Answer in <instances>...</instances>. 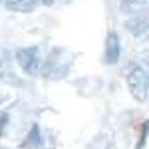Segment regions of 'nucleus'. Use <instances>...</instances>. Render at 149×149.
Listing matches in <instances>:
<instances>
[{"label":"nucleus","instance_id":"f257e3e1","mask_svg":"<svg viewBox=\"0 0 149 149\" xmlns=\"http://www.w3.org/2000/svg\"><path fill=\"white\" fill-rule=\"evenodd\" d=\"M127 88L133 95V100L137 102H147V92H149V78L147 70L141 66H133L127 72Z\"/></svg>","mask_w":149,"mask_h":149},{"label":"nucleus","instance_id":"f03ea898","mask_svg":"<svg viewBox=\"0 0 149 149\" xmlns=\"http://www.w3.org/2000/svg\"><path fill=\"white\" fill-rule=\"evenodd\" d=\"M16 60L18 66L24 70V74L28 76H36L38 68H40V58H38V48H22L16 52Z\"/></svg>","mask_w":149,"mask_h":149},{"label":"nucleus","instance_id":"7ed1b4c3","mask_svg":"<svg viewBox=\"0 0 149 149\" xmlns=\"http://www.w3.org/2000/svg\"><path fill=\"white\" fill-rule=\"evenodd\" d=\"M54 0H6V8L14 12H32L38 6H50Z\"/></svg>","mask_w":149,"mask_h":149},{"label":"nucleus","instance_id":"20e7f679","mask_svg":"<svg viewBox=\"0 0 149 149\" xmlns=\"http://www.w3.org/2000/svg\"><path fill=\"white\" fill-rule=\"evenodd\" d=\"M119 56H121L119 38H117L115 32H109L107 34V40H105V62L107 64H117L119 62Z\"/></svg>","mask_w":149,"mask_h":149},{"label":"nucleus","instance_id":"39448f33","mask_svg":"<svg viewBox=\"0 0 149 149\" xmlns=\"http://www.w3.org/2000/svg\"><path fill=\"white\" fill-rule=\"evenodd\" d=\"M42 145V139H40V129H38V125L32 127V131L28 133V137H26V141L22 143V147H40Z\"/></svg>","mask_w":149,"mask_h":149},{"label":"nucleus","instance_id":"423d86ee","mask_svg":"<svg viewBox=\"0 0 149 149\" xmlns=\"http://www.w3.org/2000/svg\"><path fill=\"white\" fill-rule=\"evenodd\" d=\"M127 26L131 28V32H133V34H147V18H143V20H141V16H137L135 20L127 22Z\"/></svg>","mask_w":149,"mask_h":149},{"label":"nucleus","instance_id":"0eeeda50","mask_svg":"<svg viewBox=\"0 0 149 149\" xmlns=\"http://www.w3.org/2000/svg\"><path fill=\"white\" fill-rule=\"evenodd\" d=\"M145 137H147V121H143L141 137H139V141H137V145H135V149H143V145H145Z\"/></svg>","mask_w":149,"mask_h":149}]
</instances>
